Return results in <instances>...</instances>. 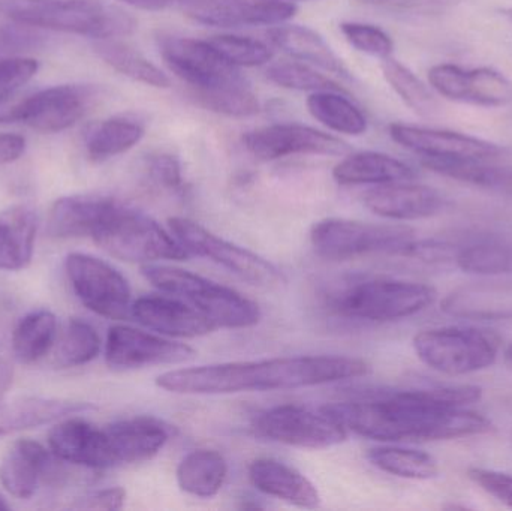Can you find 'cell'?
Instances as JSON below:
<instances>
[{
	"instance_id": "cell-1",
	"label": "cell",
	"mask_w": 512,
	"mask_h": 511,
	"mask_svg": "<svg viewBox=\"0 0 512 511\" xmlns=\"http://www.w3.org/2000/svg\"><path fill=\"white\" fill-rule=\"evenodd\" d=\"M481 398L483 389L478 386H439L382 393L378 398L339 402L325 408L348 431L369 440H459L493 431L487 417L466 408Z\"/></svg>"
},
{
	"instance_id": "cell-2",
	"label": "cell",
	"mask_w": 512,
	"mask_h": 511,
	"mask_svg": "<svg viewBox=\"0 0 512 511\" xmlns=\"http://www.w3.org/2000/svg\"><path fill=\"white\" fill-rule=\"evenodd\" d=\"M369 371V363L355 357H274L176 369L159 375L156 384L177 395H231L322 386L363 377Z\"/></svg>"
},
{
	"instance_id": "cell-3",
	"label": "cell",
	"mask_w": 512,
	"mask_h": 511,
	"mask_svg": "<svg viewBox=\"0 0 512 511\" xmlns=\"http://www.w3.org/2000/svg\"><path fill=\"white\" fill-rule=\"evenodd\" d=\"M0 15L30 29L93 41L126 38L138 24L128 11L107 0H0Z\"/></svg>"
},
{
	"instance_id": "cell-4",
	"label": "cell",
	"mask_w": 512,
	"mask_h": 511,
	"mask_svg": "<svg viewBox=\"0 0 512 511\" xmlns=\"http://www.w3.org/2000/svg\"><path fill=\"white\" fill-rule=\"evenodd\" d=\"M141 273L153 287L182 300L218 329H249L261 320V309L254 300L188 270L144 264Z\"/></svg>"
},
{
	"instance_id": "cell-5",
	"label": "cell",
	"mask_w": 512,
	"mask_h": 511,
	"mask_svg": "<svg viewBox=\"0 0 512 511\" xmlns=\"http://www.w3.org/2000/svg\"><path fill=\"white\" fill-rule=\"evenodd\" d=\"M92 239L111 257L129 263L186 260L188 251L146 213L116 201Z\"/></svg>"
},
{
	"instance_id": "cell-6",
	"label": "cell",
	"mask_w": 512,
	"mask_h": 511,
	"mask_svg": "<svg viewBox=\"0 0 512 511\" xmlns=\"http://www.w3.org/2000/svg\"><path fill=\"white\" fill-rule=\"evenodd\" d=\"M436 290L426 284L399 279H366L334 294L331 306L349 320L388 323L424 311L436 300Z\"/></svg>"
},
{
	"instance_id": "cell-7",
	"label": "cell",
	"mask_w": 512,
	"mask_h": 511,
	"mask_svg": "<svg viewBox=\"0 0 512 511\" xmlns=\"http://www.w3.org/2000/svg\"><path fill=\"white\" fill-rule=\"evenodd\" d=\"M415 231L405 225L370 224L343 218L316 222L310 242L319 257L351 260L372 254L402 255L414 243Z\"/></svg>"
},
{
	"instance_id": "cell-8",
	"label": "cell",
	"mask_w": 512,
	"mask_h": 511,
	"mask_svg": "<svg viewBox=\"0 0 512 511\" xmlns=\"http://www.w3.org/2000/svg\"><path fill=\"white\" fill-rule=\"evenodd\" d=\"M415 353L429 368L447 375H468L495 365L499 339L475 327H439L414 338Z\"/></svg>"
},
{
	"instance_id": "cell-9",
	"label": "cell",
	"mask_w": 512,
	"mask_h": 511,
	"mask_svg": "<svg viewBox=\"0 0 512 511\" xmlns=\"http://www.w3.org/2000/svg\"><path fill=\"white\" fill-rule=\"evenodd\" d=\"M171 234L191 255L207 258L228 272L258 287H276L283 276L270 261L261 255L228 242L188 218H171L168 221Z\"/></svg>"
},
{
	"instance_id": "cell-10",
	"label": "cell",
	"mask_w": 512,
	"mask_h": 511,
	"mask_svg": "<svg viewBox=\"0 0 512 511\" xmlns=\"http://www.w3.org/2000/svg\"><path fill=\"white\" fill-rule=\"evenodd\" d=\"M101 98V89L92 84H60L35 92L18 90L15 123L33 131L57 134L77 125Z\"/></svg>"
},
{
	"instance_id": "cell-11",
	"label": "cell",
	"mask_w": 512,
	"mask_h": 511,
	"mask_svg": "<svg viewBox=\"0 0 512 511\" xmlns=\"http://www.w3.org/2000/svg\"><path fill=\"white\" fill-rule=\"evenodd\" d=\"M254 428L259 437L301 449H328L348 440V429L325 407L280 405L259 414Z\"/></svg>"
},
{
	"instance_id": "cell-12",
	"label": "cell",
	"mask_w": 512,
	"mask_h": 511,
	"mask_svg": "<svg viewBox=\"0 0 512 511\" xmlns=\"http://www.w3.org/2000/svg\"><path fill=\"white\" fill-rule=\"evenodd\" d=\"M65 270L75 296L89 311L110 320L131 317V287L111 264L93 255L72 252L66 257Z\"/></svg>"
},
{
	"instance_id": "cell-13",
	"label": "cell",
	"mask_w": 512,
	"mask_h": 511,
	"mask_svg": "<svg viewBox=\"0 0 512 511\" xmlns=\"http://www.w3.org/2000/svg\"><path fill=\"white\" fill-rule=\"evenodd\" d=\"M159 53L165 65L192 87V92L225 89L248 84L239 68L219 56L207 41L188 36L162 35Z\"/></svg>"
},
{
	"instance_id": "cell-14",
	"label": "cell",
	"mask_w": 512,
	"mask_h": 511,
	"mask_svg": "<svg viewBox=\"0 0 512 511\" xmlns=\"http://www.w3.org/2000/svg\"><path fill=\"white\" fill-rule=\"evenodd\" d=\"M197 356L189 345L129 326H113L105 344V362L111 369L131 371L149 366L180 365Z\"/></svg>"
},
{
	"instance_id": "cell-15",
	"label": "cell",
	"mask_w": 512,
	"mask_h": 511,
	"mask_svg": "<svg viewBox=\"0 0 512 511\" xmlns=\"http://www.w3.org/2000/svg\"><path fill=\"white\" fill-rule=\"evenodd\" d=\"M249 153L261 161H276L294 155H348V143L310 126L277 123L262 126L243 135Z\"/></svg>"
},
{
	"instance_id": "cell-16",
	"label": "cell",
	"mask_w": 512,
	"mask_h": 511,
	"mask_svg": "<svg viewBox=\"0 0 512 511\" xmlns=\"http://www.w3.org/2000/svg\"><path fill=\"white\" fill-rule=\"evenodd\" d=\"M429 83L439 95L451 101L483 107H504L512 102V83L492 68L466 71L451 63L430 68Z\"/></svg>"
},
{
	"instance_id": "cell-17",
	"label": "cell",
	"mask_w": 512,
	"mask_h": 511,
	"mask_svg": "<svg viewBox=\"0 0 512 511\" xmlns=\"http://www.w3.org/2000/svg\"><path fill=\"white\" fill-rule=\"evenodd\" d=\"M286 0H191L185 12L191 20L212 27L277 26L297 14Z\"/></svg>"
},
{
	"instance_id": "cell-18",
	"label": "cell",
	"mask_w": 512,
	"mask_h": 511,
	"mask_svg": "<svg viewBox=\"0 0 512 511\" xmlns=\"http://www.w3.org/2000/svg\"><path fill=\"white\" fill-rule=\"evenodd\" d=\"M390 137L421 158L492 161L504 153L496 144L471 135L403 123L390 125Z\"/></svg>"
},
{
	"instance_id": "cell-19",
	"label": "cell",
	"mask_w": 512,
	"mask_h": 511,
	"mask_svg": "<svg viewBox=\"0 0 512 511\" xmlns=\"http://www.w3.org/2000/svg\"><path fill=\"white\" fill-rule=\"evenodd\" d=\"M135 321L168 338H200L218 327L177 297L144 296L132 303Z\"/></svg>"
},
{
	"instance_id": "cell-20",
	"label": "cell",
	"mask_w": 512,
	"mask_h": 511,
	"mask_svg": "<svg viewBox=\"0 0 512 511\" xmlns=\"http://www.w3.org/2000/svg\"><path fill=\"white\" fill-rule=\"evenodd\" d=\"M370 212L393 221H417L439 215L447 206L441 192L408 182L376 186L364 195Z\"/></svg>"
},
{
	"instance_id": "cell-21",
	"label": "cell",
	"mask_w": 512,
	"mask_h": 511,
	"mask_svg": "<svg viewBox=\"0 0 512 511\" xmlns=\"http://www.w3.org/2000/svg\"><path fill=\"white\" fill-rule=\"evenodd\" d=\"M113 467L141 464L161 453L171 437L170 426L155 417H132L104 428Z\"/></svg>"
},
{
	"instance_id": "cell-22",
	"label": "cell",
	"mask_w": 512,
	"mask_h": 511,
	"mask_svg": "<svg viewBox=\"0 0 512 511\" xmlns=\"http://www.w3.org/2000/svg\"><path fill=\"white\" fill-rule=\"evenodd\" d=\"M54 458L53 452L36 441H17L0 465V483L12 497L29 500L42 480L62 476Z\"/></svg>"
},
{
	"instance_id": "cell-23",
	"label": "cell",
	"mask_w": 512,
	"mask_h": 511,
	"mask_svg": "<svg viewBox=\"0 0 512 511\" xmlns=\"http://www.w3.org/2000/svg\"><path fill=\"white\" fill-rule=\"evenodd\" d=\"M51 452L59 461L90 470L113 468L105 431L83 419H69L51 429Z\"/></svg>"
},
{
	"instance_id": "cell-24",
	"label": "cell",
	"mask_w": 512,
	"mask_h": 511,
	"mask_svg": "<svg viewBox=\"0 0 512 511\" xmlns=\"http://www.w3.org/2000/svg\"><path fill=\"white\" fill-rule=\"evenodd\" d=\"M249 479L262 494L291 506L316 509L321 503L316 486L300 471L277 459H256L249 467Z\"/></svg>"
},
{
	"instance_id": "cell-25",
	"label": "cell",
	"mask_w": 512,
	"mask_h": 511,
	"mask_svg": "<svg viewBox=\"0 0 512 511\" xmlns=\"http://www.w3.org/2000/svg\"><path fill=\"white\" fill-rule=\"evenodd\" d=\"M116 200L102 195H69L51 207L48 234L56 239L93 236Z\"/></svg>"
},
{
	"instance_id": "cell-26",
	"label": "cell",
	"mask_w": 512,
	"mask_h": 511,
	"mask_svg": "<svg viewBox=\"0 0 512 511\" xmlns=\"http://www.w3.org/2000/svg\"><path fill=\"white\" fill-rule=\"evenodd\" d=\"M268 39L294 59L312 63L331 74L351 80L352 75L343 60L315 30L297 24H277L267 32Z\"/></svg>"
},
{
	"instance_id": "cell-27",
	"label": "cell",
	"mask_w": 512,
	"mask_h": 511,
	"mask_svg": "<svg viewBox=\"0 0 512 511\" xmlns=\"http://www.w3.org/2000/svg\"><path fill=\"white\" fill-rule=\"evenodd\" d=\"M415 176V171L405 162L379 152L352 153L333 170L334 180L343 186L411 182Z\"/></svg>"
},
{
	"instance_id": "cell-28",
	"label": "cell",
	"mask_w": 512,
	"mask_h": 511,
	"mask_svg": "<svg viewBox=\"0 0 512 511\" xmlns=\"http://www.w3.org/2000/svg\"><path fill=\"white\" fill-rule=\"evenodd\" d=\"M90 408L92 407L89 404L65 401V399L39 398V396L15 399L11 404L0 407V438L57 422Z\"/></svg>"
},
{
	"instance_id": "cell-29",
	"label": "cell",
	"mask_w": 512,
	"mask_h": 511,
	"mask_svg": "<svg viewBox=\"0 0 512 511\" xmlns=\"http://www.w3.org/2000/svg\"><path fill=\"white\" fill-rule=\"evenodd\" d=\"M38 216L27 206H12L0 213V270L29 266L35 249Z\"/></svg>"
},
{
	"instance_id": "cell-30",
	"label": "cell",
	"mask_w": 512,
	"mask_h": 511,
	"mask_svg": "<svg viewBox=\"0 0 512 511\" xmlns=\"http://www.w3.org/2000/svg\"><path fill=\"white\" fill-rule=\"evenodd\" d=\"M442 309L456 317L512 318V282H492L454 291L444 300Z\"/></svg>"
},
{
	"instance_id": "cell-31",
	"label": "cell",
	"mask_w": 512,
	"mask_h": 511,
	"mask_svg": "<svg viewBox=\"0 0 512 511\" xmlns=\"http://www.w3.org/2000/svg\"><path fill=\"white\" fill-rule=\"evenodd\" d=\"M144 125L128 116L93 123L84 132V149L90 161L104 162L128 152L143 140Z\"/></svg>"
},
{
	"instance_id": "cell-32",
	"label": "cell",
	"mask_w": 512,
	"mask_h": 511,
	"mask_svg": "<svg viewBox=\"0 0 512 511\" xmlns=\"http://www.w3.org/2000/svg\"><path fill=\"white\" fill-rule=\"evenodd\" d=\"M227 477V459L216 450H194L177 468L179 488L197 498L216 497L224 488Z\"/></svg>"
},
{
	"instance_id": "cell-33",
	"label": "cell",
	"mask_w": 512,
	"mask_h": 511,
	"mask_svg": "<svg viewBox=\"0 0 512 511\" xmlns=\"http://www.w3.org/2000/svg\"><path fill=\"white\" fill-rule=\"evenodd\" d=\"M93 51L96 56L113 68L119 74L146 84V86L156 87V89H168L171 86V80L164 71L158 68L155 63L143 56L140 51L125 44L120 39H101L93 41Z\"/></svg>"
},
{
	"instance_id": "cell-34",
	"label": "cell",
	"mask_w": 512,
	"mask_h": 511,
	"mask_svg": "<svg viewBox=\"0 0 512 511\" xmlns=\"http://www.w3.org/2000/svg\"><path fill=\"white\" fill-rule=\"evenodd\" d=\"M57 320L47 309L33 311L12 330V353L18 362L32 365L44 359L56 344Z\"/></svg>"
},
{
	"instance_id": "cell-35",
	"label": "cell",
	"mask_w": 512,
	"mask_h": 511,
	"mask_svg": "<svg viewBox=\"0 0 512 511\" xmlns=\"http://www.w3.org/2000/svg\"><path fill=\"white\" fill-rule=\"evenodd\" d=\"M457 266L480 276L512 275V236L486 237L457 249Z\"/></svg>"
},
{
	"instance_id": "cell-36",
	"label": "cell",
	"mask_w": 512,
	"mask_h": 511,
	"mask_svg": "<svg viewBox=\"0 0 512 511\" xmlns=\"http://www.w3.org/2000/svg\"><path fill=\"white\" fill-rule=\"evenodd\" d=\"M343 92H315L307 98V110L313 119L331 131L346 135H363L367 119L363 111L342 95Z\"/></svg>"
},
{
	"instance_id": "cell-37",
	"label": "cell",
	"mask_w": 512,
	"mask_h": 511,
	"mask_svg": "<svg viewBox=\"0 0 512 511\" xmlns=\"http://www.w3.org/2000/svg\"><path fill=\"white\" fill-rule=\"evenodd\" d=\"M367 459L373 467L400 479L432 480L439 476L438 461L421 450L396 446L378 447L367 453Z\"/></svg>"
},
{
	"instance_id": "cell-38",
	"label": "cell",
	"mask_w": 512,
	"mask_h": 511,
	"mask_svg": "<svg viewBox=\"0 0 512 511\" xmlns=\"http://www.w3.org/2000/svg\"><path fill=\"white\" fill-rule=\"evenodd\" d=\"M427 170L469 185L484 188H502L512 183V173L505 168L487 165V161L475 159H435L421 158Z\"/></svg>"
},
{
	"instance_id": "cell-39",
	"label": "cell",
	"mask_w": 512,
	"mask_h": 511,
	"mask_svg": "<svg viewBox=\"0 0 512 511\" xmlns=\"http://www.w3.org/2000/svg\"><path fill=\"white\" fill-rule=\"evenodd\" d=\"M382 74L391 89L418 116L430 117L438 113L439 105L426 84L403 63L387 57L382 62Z\"/></svg>"
},
{
	"instance_id": "cell-40",
	"label": "cell",
	"mask_w": 512,
	"mask_h": 511,
	"mask_svg": "<svg viewBox=\"0 0 512 511\" xmlns=\"http://www.w3.org/2000/svg\"><path fill=\"white\" fill-rule=\"evenodd\" d=\"M101 351V338L92 324L71 320L59 339L54 363L57 368L68 369L87 365L95 360Z\"/></svg>"
},
{
	"instance_id": "cell-41",
	"label": "cell",
	"mask_w": 512,
	"mask_h": 511,
	"mask_svg": "<svg viewBox=\"0 0 512 511\" xmlns=\"http://www.w3.org/2000/svg\"><path fill=\"white\" fill-rule=\"evenodd\" d=\"M268 81L283 89L300 90V92H345L336 81L319 74L304 63L279 62L265 69Z\"/></svg>"
},
{
	"instance_id": "cell-42",
	"label": "cell",
	"mask_w": 512,
	"mask_h": 511,
	"mask_svg": "<svg viewBox=\"0 0 512 511\" xmlns=\"http://www.w3.org/2000/svg\"><path fill=\"white\" fill-rule=\"evenodd\" d=\"M201 107L230 117H251L259 113L261 105L248 84L225 87V89L192 92Z\"/></svg>"
},
{
	"instance_id": "cell-43",
	"label": "cell",
	"mask_w": 512,
	"mask_h": 511,
	"mask_svg": "<svg viewBox=\"0 0 512 511\" xmlns=\"http://www.w3.org/2000/svg\"><path fill=\"white\" fill-rule=\"evenodd\" d=\"M222 59L236 68H255L267 65L273 59V51L264 42L248 36L218 35L207 39Z\"/></svg>"
},
{
	"instance_id": "cell-44",
	"label": "cell",
	"mask_w": 512,
	"mask_h": 511,
	"mask_svg": "<svg viewBox=\"0 0 512 511\" xmlns=\"http://www.w3.org/2000/svg\"><path fill=\"white\" fill-rule=\"evenodd\" d=\"M340 32L343 33L346 41L361 53L382 60L391 57V53H393L394 44L390 36L384 30L372 26V24L349 21V23L340 24Z\"/></svg>"
},
{
	"instance_id": "cell-45",
	"label": "cell",
	"mask_w": 512,
	"mask_h": 511,
	"mask_svg": "<svg viewBox=\"0 0 512 511\" xmlns=\"http://www.w3.org/2000/svg\"><path fill=\"white\" fill-rule=\"evenodd\" d=\"M38 60L32 57L8 54L0 57V95L23 89L38 72Z\"/></svg>"
},
{
	"instance_id": "cell-46",
	"label": "cell",
	"mask_w": 512,
	"mask_h": 511,
	"mask_svg": "<svg viewBox=\"0 0 512 511\" xmlns=\"http://www.w3.org/2000/svg\"><path fill=\"white\" fill-rule=\"evenodd\" d=\"M468 477L478 488L486 494L492 495L499 503L512 509V476L501 471L486 470V468L472 467L468 470Z\"/></svg>"
},
{
	"instance_id": "cell-47",
	"label": "cell",
	"mask_w": 512,
	"mask_h": 511,
	"mask_svg": "<svg viewBox=\"0 0 512 511\" xmlns=\"http://www.w3.org/2000/svg\"><path fill=\"white\" fill-rule=\"evenodd\" d=\"M149 174L156 185L170 191H180L183 188L182 165L176 156L170 153H159L152 156L149 162Z\"/></svg>"
},
{
	"instance_id": "cell-48",
	"label": "cell",
	"mask_w": 512,
	"mask_h": 511,
	"mask_svg": "<svg viewBox=\"0 0 512 511\" xmlns=\"http://www.w3.org/2000/svg\"><path fill=\"white\" fill-rule=\"evenodd\" d=\"M126 492L122 488L101 489L81 498L72 506L78 510H120L125 506Z\"/></svg>"
},
{
	"instance_id": "cell-49",
	"label": "cell",
	"mask_w": 512,
	"mask_h": 511,
	"mask_svg": "<svg viewBox=\"0 0 512 511\" xmlns=\"http://www.w3.org/2000/svg\"><path fill=\"white\" fill-rule=\"evenodd\" d=\"M39 36L30 32V27L11 26L0 30V57L18 54L20 51L38 45Z\"/></svg>"
},
{
	"instance_id": "cell-50",
	"label": "cell",
	"mask_w": 512,
	"mask_h": 511,
	"mask_svg": "<svg viewBox=\"0 0 512 511\" xmlns=\"http://www.w3.org/2000/svg\"><path fill=\"white\" fill-rule=\"evenodd\" d=\"M364 5L378 8L396 9V11L436 12L453 3V0H357Z\"/></svg>"
},
{
	"instance_id": "cell-51",
	"label": "cell",
	"mask_w": 512,
	"mask_h": 511,
	"mask_svg": "<svg viewBox=\"0 0 512 511\" xmlns=\"http://www.w3.org/2000/svg\"><path fill=\"white\" fill-rule=\"evenodd\" d=\"M27 141L23 135L15 132L0 134V165L12 164L18 161L26 152Z\"/></svg>"
},
{
	"instance_id": "cell-52",
	"label": "cell",
	"mask_w": 512,
	"mask_h": 511,
	"mask_svg": "<svg viewBox=\"0 0 512 511\" xmlns=\"http://www.w3.org/2000/svg\"><path fill=\"white\" fill-rule=\"evenodd\" d=\"M143 11H164L176 5H186L191 0H116Z\"/></svg>"
},
{
	"instance_id": "cell-53",
	"label": "cell",
	"mask_w": 512,
	"mask_h": 511,
	"mask_svg": "<svg viewBox=\"0 0 512 511\" xmlns=\"http://www.w3.org/2000/svg\"><path fill=\"white\" fill-rule=\"evenodd\" d=\"M12 383V369L5 360L0 359V402Z\"/></svg>"
},
{
	"instance_id": "cell-54",
	"label": "cell",
	"mask_w": 512,
	"mask_h": 511,
	"mask_svg": "<svg viewBox=\"0 0 512 511\" xmlns=\"http://www.w3.org/2000/svg\"><path fill=\"white\" fill-rule=\"evenodd\" d=\"M499 12H501L502 17L512 26V8H502Z\"/></svg>"
},
{
	"instance_id": "cell-55",
	"label": "cell",
	"mask_w": 512,
	"mask_h": 511,
	"mask_svg": "<svg viewBox=\"0 0 512 511\" xmlns=\"http://www.w3.org/2000/svg\"><path fill=\"white\" fill-rule=\"evenodd\" d=\"M505 360H507V365L512 369V344L508 347L507 353H505Z\"/></svg>"
},
{
	"instance_id": "cell-56",
	"label": "cell",
	"mask_w": 512,
	"mask_h": 511,
	"mask_svg": "<svg viewBox=\"0 0 512 511\" xmlns=\"http://www.w3.org/2000/svg\"><path fill=\"white\" fill-rule=\"evenodd\" d=\"M9 509H11V507H9V504L6 503L5 498L0 495V511H8Z\"/></svg>"
}]
</instances>
